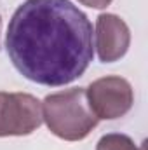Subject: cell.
<instances>
[{
    "label": "cell",
    "instance_id": "52a82bcc",
    "mask_svg": "<svg viewBox=\"0 0 148 150\" xmlns=\"http://www.w3.org/2000/svg\"><path fill=\"white\" fill-rule=\"evenodd\" d=\"M80 4L87 5V7H94V9H103L106 5H110L111 0H78Z\"/></svg>",
    "mask_w": 148,
    "mask_h": 150
},
{
    "label": "cell",
    "instance_id": "3957f363",
    "mask_svg": "<svg viewBox=\"0 0 148 150\" xmlns=\"http://www.w3.org/2000/svg\"><path fill=\"white\" fill-rule=\"evenodd\" d=\"M42 124V105L25 93H0V136L30 134Z\"/></svg>",
    "mask_w": 148,
    "mask_h": 150
},
{
    "label": "cell",
    "instance_id": "8992f818",
    "mask_svg": "<svg viewBox=\"0 0 148 150\" xmlns=\"http://www.w3.org/2000/svg\"><path fill=\"white\" fill-rule=\"evenodd\" d=\"M96 150H140V149L136 147V143L129 136L111 133V134L103 136L98 142V149Z\"/></svg>",
    "mask_w": 148,
    "mask_h": 150
},
{
    "label": "cell",
    "instance_id": "ba28073f",
    "mask_svg": "<svg viewBox=\"0 0 148 150\" xmlns=\"http://www.w3.org/2000/svg\"><path fill=\"white\" fill-rule=\"evenodd\" d=\"M0 23H2V19H0Z\"/></svg>",
    "mask_w": 148,
    "mask_h": 150
},
{
    "label": "cell",
    "instance_id": "277c9868",
    "mask_svg": "<svg viewBox=\"0 0 148 150\" xmlns=\"http://www.w3.org/2000/svg\"><path fill=\"white\" fill-rule=\"evenodd\" d=\"M92 113L98 119H118L131 110L134 94L131 84L122 77H103L85 91Z\"/></svg>",
    "mask_w": 148,
    "mask_h": 150
},
{
    "label": "cell",
    "instance_id": "5b68a950",
    "mask_svg": "<svg viewBox=\"0 0 148 150\" xmlns=\"http://www.w3.org/2000/svg\"><path fill=\"white\" fill-rule=\"evenodd\" d=\"M131 33L127 25L115 14H101L96 21V47L103 63L120 59L129 47Z\"/></svg>",
    "mask_w": 148,
    "mask_h": 150
},
{
    "label": "cell",
    "instance_id": "6da1fadb",
    "mask_svg": "<svg viewBox=\"0 0 148 150\" xmlns=\"http://www.w3.org/2000/svg\"><path fill=\"white\" fill-rule=\"evenodd\" d=\"M92 37L91 21L70 0H26L9 21L5 47L21 75L58 87L87 70Z\"/></svg>",
    "mask_w": 148,
    "mask_h": 150
},
{
    "label": "cell",
    "instance_id": "7a4b0ae2",
    "mask_svg": "<svg viewBox=\"0 0 148 150\" xmlns=\"http://www.w3.org/2000/svg\"><path fill=\"white\" fill-rule=\"evenodd\" d=\"M42 120L56 136L68 142L85 138L98 124L87 94L80 87L49 94L42 103Z\"/></svg>",
    "mask_w": 148,
    "mask_h": 150
}]
</instances>
